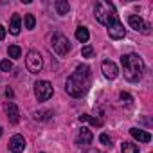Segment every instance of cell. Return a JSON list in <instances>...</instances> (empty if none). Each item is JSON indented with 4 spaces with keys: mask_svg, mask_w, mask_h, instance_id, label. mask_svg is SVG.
I'll use <instances>...</instances> for the list:
<instances>
[{
    "mask_svg": "<svg viewBox=\"0 0 153 153\" xmlns=\"http://www.w3.org/2000/svg\"><path fill=\"white\" fill-rule=\"evenodd\" d=\"M90 85V67L78 65L72 76H68L65 81V92L72 97H81Z\"/></svg>",
    "mask_w": 153,
    "mask_h": 153,
    "instance_id": "obj_1",
    "label": "cell"
},
{
    "mask_svg": "<svg viewBox=\"0 0 153 153\" xmlns=\"http://www.w3.org/2000/svg\"><path fill=\"white\" fill-rule=\"evenodd\" d=\"M121 63H123V72H124V79L130 81V83H135L142 78V74L146 70V65L142 61V58L135 52H130V54H124L121 58Z\"/></svg>",
    "mask_w": 153,
    "mask_h": 153,
    "instance_id": "obj_2",
    "label": "cell"
},
{
    "mask_svg": "<svg viewBox=\"0 0 153 153\" xmlns=\"http://www.w3.org/2000/svg\"><path fill=\"white\" fill-rule=\"evenodd\" d=\"M94 15H96V20H97L99 24L108 25L110 18L115 15V7H114V4H110V2H103V0H101V2L96 4Z\"/></svg>",
    "mask_w": 153,
    "mask_h": 153,
    "instance_id": "obj_3",
    "label": "cell"
},
{
    "mask_svg": "<svg viewBox=\"0 0 153 153\" xmlns=\"http://www.w3.org/2000/svg\"><path fill=\"white\" fill-rule=\"evenodd\" d=\"M25 67L31 74H38L43 68V58L38 51H29L27 58H25Z\"/></svg>",
    "mask_w": 153,
    "mask_h": 153,
    "instance_id": "obj_4",
    "label": "cell"
},
{
    "mask_svg": "<svg viewBox=\"0 0 153 153\" xmlns=\"http://www.w3.org/2000/svg\"><path fill=\"white\" fill-rule=\"evenodd\" d=\"M52 51L58 54V56H65L68 51H70V43H68V40H67V36L65 34H61V33H56L54 36H52Z\"/></svg>",
    "mask_w": 153,
    "mask_h": 153,
    "instance_id": "obj_5",
    "label": "cell"
},
{
    "mask_svg": "<svg viewBox=\"0 0 153 153\" xmlns=\"http://www.w3.org/2000/svg\"><path fill=\"white\" fill-rule=\"evenodd\" d=\"M106 29H108V36H110L112 40H121V38H124V34H126L124 25L119 22L117 15H114V16L110 18V22H108Z\"/></svg>",
    "mask_w": 153,
    "mask_h": 153,
    "instance_id": "obj_6",
    "label": "cell"
},
{
    "mask_svg": "<svg viewBox=\"0 0 153 153\" xmlns=\"http://www.w3.org/2000/svg\"><path fill=\"white\" fill-rule=\"evenodd\" d=\"M54 88L49 81H36L34 83V96L38 101H47L51 96H52Z\"/></svg>",
    "mask_w": 153,
    "mask_h": 153,
    "instance_id": "obj_7",
    "label": "cell"
},
{
    "mask_svg": "<svg viewBox=\"0 0 153 153\" xmlns=\"http://www.w3.org/2000/svg\"><path fill=\"white\" fill-rule=\"evenodd\" d=\"M128 24L131 29H135L137 33H142V34H149V25L139 16V15H130L128 16Z\"/></svg>",
    "mask_w": 153,
    "mask_h": 153,
    "instance_id": "obj_8",
    "label": "cell"
},
{
    "mask_svg": "<svg viewBox=\"0 0 153 153\" xmlns=\"http://www.w3.org/2000/svg\"><path fill=\"white\" fill-rule=\"evenodd\" d=\"M101 68H103V74L106 76L108 79H115L117 76H119V67H117V63L112 61V59H105L103 65H101Z\"/></svg>",
    "mask_w": 153,
    "mask_h": 153,
    "instance_id": "obj_9",
    "label": "cell"
},
{
    "mask_svg": "<svg viewBox=\"0 0 153 153\" xmlns=\"http://www.w3.org/2000/svg\"><path fill=\"white\" fill-rule=\"evenodd\" d=\"M9 149L13 153H22L25 149V139L22 135H13L9 139Z\"/></svg>",
    "mask_w": 153,
    "mask_h": 153,
    "instance_id": "obj_10",
    "label": "cell"
},
{
    "mask_svg": "<svg viewBox=\"0 0 153 153\" xmlns=\"http://www.w3.org/2000/svg\"><path fill=\"white\" fill-rule=\"evenodd\" d=\"M6 112H7L9 123L16 124V123L20 121V110H18V106H16L15 103H7V105H6Z\"/></svg>",
    "mask_w": 153,
    "mask_h": 153,
    "instance_id": "obj_11",
    "label": "cell"
},
{
    "mask_svg": "<svg viewBox=\"0 0 153 153\" xmlns=\"http://www.w3.org/2000/svg\"><path fill=\"white\" fill-rule=\"evenodd\" d=\"M92 139H94V135H92V130L90 128H87V126H81V130H79V135H78V142L79 144H90L92 142Z\"/></svg>",
    "mask_w": 153,
    "mask_h": 153,
    "instance_id": "obj_12",
    "label": "cell"
},
{
    "mask_svg": "<svg viewBox=\"0 0 153 153\" xmlns=\"http://www.w3.org/2000/svg\"><path fill=\"white\" fill-rule=\"evenodd\" d=\"M130 135L133 139H137L139 142H149L151 140V135L144 130H139V128H130Z\"/></svg>",
    "mask_w": 153,
    "mask_h": 153,
    "instance_id": "obj_13",
    "label": "cell"
},
{
    "mask_svg": "<svg viewBox=\"0 0 153 153\" xmlns=\"http://www.w3.org/2000/svg\"><path fill=\"white\" fill-rule=\"evenodd\" d=\"M20 29H22V18H20V15H13L11 24H9V33L13 36H16V34H20Z\"/></svg>",
    "mask_w": 153,
    "mask_h": 153,
    "instance_id": "obj_14",
    "label": "cell"
},
{
    "mask_svg": "<svg viewBox=\"0 0 153 153\" xmlns=\"http://www.w3.org/2000/svg\"><path fill=\"white\" fill-rule=\"evenodd\" d=\"M54 9H56V13L58 15H67L68 11H70V6H68V2H67V0H56V2H54Z\"/></svg>",
    "mask_w": 153,
    "mask_h": 153,
    "instance_id": "obj_15",
    "label": "cell"
},
{
    "mask_svg": "<svg viewBox=\"0 0 153 153\" xmlns=\"http://www.w3.org/2000/svg\"><path fill=\"white\" fill-rule=\"evenodd\" d=\"M76 38H78L81 43H87V42H88V38H90L88 29H87V27H78V29H76Z\"/></svg>",
    "mask_w": 153,
    "mask_h": 153,
    "instance_id": "obj_16",
    "label": "cell"
},
{
    "mask_svg": "<svg viewBox=\"0 0 153 153\" xmlns=\"http://www.w3.org/2000/svg\"><path fill=\"white\" fill-rule=\"evenodd\" d=\"M79 121H81V123H90L92 126H101V124H103L101 119L92 117V115H87V114H85V115H79Z\"/></svg>",
    "mask_w": 153,
    "mask_h": 153,
    "instance_id": "obj_17",
    "label": "cell"
},
{
    "mask_svg": "<svg viewBox=\"0 0 153 153\" xmlns=\"http://www.w3.org/2000/svg\"><path fill=\"white\" fill-rule=\"evenodd\" d=\"M121 151H123V153H139V148H137V144L124 140V142L121 144Z\"/></svg>",
    "mask_w": 153,
    "mask_h": 153,
    "instance_id": "obj_18",
    "label": "cell"
},
{
    "mask_svg": "<svg viewBox=\"0 0 153 153\" xmlns=\"http://www.w3.org/2000/svg\"><path fill=\"white\" fill-rule=\"evenodd\" d=\"M7 52H9V58H13V59H18V58L22 56V49H20L18 45H9Z\"/></svg>",
    "mask_w": 153,
    "mask_h": 153,
    "instance_id": "obj_19",
    "label": "cell"
},
{
    "mask_svg": "<svg viewBox=\"0 0 153 153\" xmlns=\"http://www.w3.org/2000/svg\"><path fill=\"white\" fill-rule=\"evenodd\" d=\"M34 25H36V18H34V15H25V29H34Z\"/></svg>",
    "mask_w": 153,
    "mask_h": 153,
    "instance_id": "obj_20",
    "label": "cell"
},
{
    "mask_svg": "<svg viewBox=\"0 0 153 153\" xmlns=\"http://www.w3.org/2000/svg\"><path fill=\"white\" fill-rule=\"evenodd\" d=\"M81 56H83V58H92V56H94V49H92L90 45H85V47L81 49Z\"/></svg>",
    "mask_w": 153,
    "mask_h": 153,
    "instance_id": "obj_21",
    "label": "cell"
},
{
    "mask_svg": "<svg viewBox=\"0 0 153 153\" xmlns=\"http://www.w3.org/2000/svg\"><path fill=\"white\" fill-rule=\"evenodd\" d=\"M13 68V63L9 61V59H2L0 61V70H4V72H9Z\"/></svg>",
    "mask_w": 153,
    "mask_h": 153,
    "instance_id": "obj_22",
    "label": "cell"
},
{
    "mask_svg": "<svg viewBox=\"0 0 153 153\" xmlns=\"http://www.w3.org/2000/svg\"><path fill=\"white\" fill-rule=\"evenodd\" d=\"M99 140H101L105 146H112V144H110V137H108L106 133H101V135H99Z\"/></svg>",
    "mask_w": 153,
    "mask_h": 153,
    "instance_id": "obj_23",
    "label": "cell"
},
{
    "mask_svg": "<svg viewBox=\"0 0 153 153\" xmlns=\"http://www.w3.org/2000/svg\"><path fill=\"white\" fill-rule=\"evenodd\" d=\"M49 115H51V112H36L34 114V119H45Z\"/></svg>",
    "mask_w": 153,
    "mask_h": 153,
    "instance_id": "obj_24",
    "label": "cell"
},
{
    "mask_svg": "<svg viewBox=\"0 0 153 153\" xmlns=\"http://www.w3.org/2000/svg\"><path fill=\"white\" fill-rule=\"evenodd\" d=\"M121 99H123V101H126V103H131V96H130V94H126V92H121Z\"/></svg>",
    "mask_w": 153,
    "mask_h": 153,
    "instance_id": "obj_25",
    "label": "cell"
},
{
    "mask_svg": "<svg viewBox=\"0 0 153 153\" xmlns=\"http://www.w3.org/2000/svg\"><path fill=\"white\" fill-rule=\"evenodd\" d=\"M6 38V29H4V25H0V40H4Z\"/></svg>",
    "mask_w": 153,
    "mask_h": 153,
    "instance_id": "obj_26",
    "label": "cell"
},
{
    "mask_svg": "<svg viewBox=\"0 0 153 153\" xmlns=\"http://www.w3.org/2000/svg\"><path fill=\"white\" fill-rule=\"evenodd\" d=\"M6 96H7V97H13V90H11V88H6Z\"/></svg>",
    "mask_w": 153,
    "mask_h": 153,
    "instance_id": "obj_27",
    "label": "cell"
},
{
    "mask_svg": "<svg viewBox=\"0 0 153 153\" xmlns=\"http://www.w3.org/2000/svg\"><path fill=\"white\" fill-rule=\"evenodd\" d=\"M85 153H101V151H97V149H88V151H85Z\"/></svg>",
    "mask_w": 153,
    "mask_h": 153,
    "instance_id": "obj_28",
    "label": "cell"
},
{
    "mask_svg": "<svg viewBox=\"0 0 153 153\" xmlns=\"http://www.w3.org/2000/svg\"><path fill=\"white\" fill-rule=\"evenodd\" d=\"M0 137H2V126H0Z\"/></svg>",
    "mask_w": 153,
    "mask_h": 153,
    "instance_id": "obj_29",
    "label": "cell"
}]
</instances>
